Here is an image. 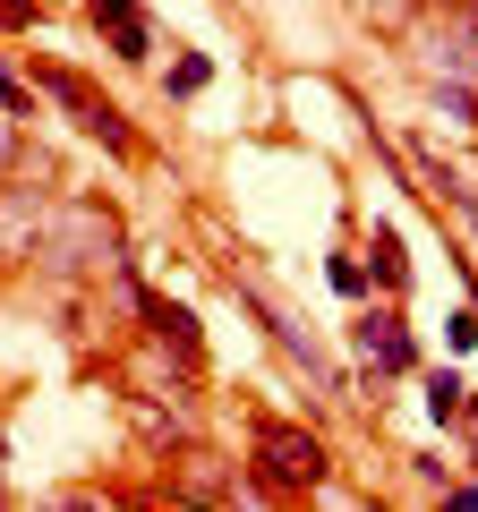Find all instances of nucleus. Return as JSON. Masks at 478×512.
<instances>
[{
    "label": "nucleus",
    "mask_w": 478,
    "mask_h": 512,
    "mask_svg": "<svg viewBox=\"0 0 478 512\" xmlns=\"http://www.w3.org/2000/svg\"><path fill=\"white\" fill-rule=\"evenodd\" d=\"M325 282H333L342 299H368V291H376V282H368V256H350V248H342V256L325 265Z\"/></svg>",
    "instance_id": "2eb2a0df"
},
{
    "label": "nucleus",
    "mask_w": 478,
    "mask_h": 512,
    "mask_svg": "<svg viewBox=\"0 0 478 512\" xmlns=\"http://www.w3.org/2000/svg\"><path fill=\"white\" fill-rule=\"evenodd\" d=\"M410 470H419V478H427V487H436V495L453 487V461H444V453H410Z\"/></svg>",
    "instance_id": "f3484780"
},
{
    "label": "nucleus",
    "mask_w": 478,
    "mask_h": 512,
    "mask_svg": "<svg viewBox=\"0 0 478 512\" xmlns=\"http://www.w3.org/2000/svg\"><path fill=\"white\" fill-rule=\"evenodd\" d=\"M444 504H453V512H478V478H453V487H444Z\"/></svg>",
    "instance_id": "6ab92c4d"
},
{
    "label": "nucleus",
    "mask_w": 478,
    "mask_h": 512,
    "mask_svg": "<svg viewBox=\"0 0 478 512\" xmlns=\"http://www.w3.org/2000/svg\"><path fill=\"white\" fill-rule=\"evenodd\" d=\"M419 384H427V419H436V427H461V419L478 410V402H470V376H461V367H427Z\"/></svg>",
    "instance_id": "f8f14e48"
},
{
    "label": "nucleus",
    "mask_w": 478,
    "mask_h": 512,
    "mask_svg": "<svg viewBox=\"0 0 478 512\" xmlns=\"http://www.w3.org/2000/svg\"><path fill=\"white\" fill-rule=\"evenodd\" d=\"M171 495H180V504H239V495H248V470H231V461L205 453V444H180V461H171Z\"/></svg>",
    "instance_id": "0eeeda50"
},
{
    "label": "nucleus",
    "mask_w": 478,
    "mask_h": 512,
    "mask_svg": "<svg viewBox=\"0 0 478 512\" xmlns=\"http://www.w3.org/2000/svg\"><path fill=\"white\" fill-rule=\"evenodd\" d=\"M129 308L146 316V333H154V342H171V350H180L188 367L205 359V333H197V316H188L180 299H163V291H146V282H129Z\"/></svg>",
    "instance_id": "9d476101"
},
{
    "label": "nucleus",
    "mask_w": 478,
    "mask_h": 512,
    "mask_svg": "<svg viewBox=\"0 0 478 512\" xmlns=\"http://www.w3.org/2000/svg\"><path fill=\"white\" fill-rule=\"evenodd\" d=\"M325 436L299 419H257L248 427V495H265V504H299V495H325Z\"/></svg>",
    "instance_id": "f03ea898"
},
{
    "label": "nucleus",
    "mask_w": 478,
    "mask_h": 512,
    "mask_svg": "<svg viewBox=\"0 0 478 512\" xmlns=\"http://www.w3.org/2000/svg\"><path fill=\"white\" fill-rule=\"evenodd\" d=\"M86 18L103 26V52L120 60V69H146V60H154V18H146V0H86Z\"/></svg>",
    "instance_id": "6e6552de"
},
{
    "label": "nucleus",
    "mask_w": 478,
    "mask_h": 512,
    "mask_svg": "<svg viewBox=\"0 0 478 512\" xmlns=\"http://www.w3.org/2000/svg\"><path fill=\"white\" fill-rule=\"evenodd\" d=\"M43 222H52V188H0V265H35Z\"/></svg>",
    "instance_id": "1a4fd4ad"
},
{
    "label": "nucleus",
    "mask_w": 478,
    "mask_h": 512,
    "mask_svg": "<svg viewBox=\"0 0 478 512\" xmlns=\"http://www.w3.org/2000/svg\"><path fill=\"white\" fill-rule=\"evenodd\" d=\"M231 299H239L248 316H257V325H265V342H274L282 359H291L299 376L316 384V393H350V376H342V367L325 359V342H316V333H299V325H291V316H282V308H274V299H265V291H257L248 274H231Z\"/></svg>",
    "instance_id": "39448f33"
},
{
    "label": "nucleus",
    "mask_w": 478,
    "mask_h": 512,
    "mask_svg": "<svg viewBox=\"0 0 478 512\" xmlns=\"http://www.w3.org/2000/svg\"><path fill=\"white\" fill-rule=\"evenodd\" d=\"M410 60H419V77L478 86V0H436L419 18V35H410Z\"/></svg>",
    "instance_id": "20e7f679"
},
{
    "label": "nucleus",
    "mask_w": 478,
    "mask_h": 512,
    "mask_svg": "<svg viewBox=\"0 0 478 512\" xmlns=\"http://www.w3.org/2000/svg\"><path fill=\"white\" fill-rule=\"evenodd\" d=\"M0 111H9V120H35V86H26L9 60H0Z\"/></svg>",
    "instance_id": "dca6fc26"
},
{
    "label": "nucleus",
    "mask_w": 478,
    "mask_h": 512,
    "mask_svg": "<svg viewBox=\"0 0 478 512\" xmlns=\"http://www.w3.org/2000/svg\"><path fill=\"white\" fill-rule=\"evenodd\" d=\"M205 86H214V60H205V52H180V60L163 69V94H171V103H188V94H205Z\"/></svg>",
    "instance_id": "4468645a"
},
{
    "label": "nucleus",
    "mask_w": 478,
    "mask_h": 512,
    "mask_svg": "<svg viewBox=\"0 0 478 512\" xmlns=\"http://www.w3.org/2000/svg\"><path fill=\"white\" fill-rule=\"evenodd\" d=\"M410 163H419V180H427V197H436V205H453V214H461V222H478V188H470V180H461V171H453V163H436V154H427V146H419V154H410Z\"/></svg>",
    "instance_id": "ddd939ff"
},
{
    "label": "nucleus",
    "mask_w": 478,
    "mask_h": 512,
    "mask_svg": "<svg viewBox=\"0 0 478 512\" xmlns=\"http://www.w3.org/2000/svg\"><path fill=\"white\" fill-rule=\"evenodd\" d=\"M35 94H52V103L69 111V120L86 128L103 154L137 163V128H129V111L111 103V94H94V77H86V69H69V60H35Z\"/></svg>",
    "instance_id": "7ed1b4c3"
},
{
    "label": "nucleus",
    "mask_w": 478,
    "mask_h": 512,
    "mask_svg": "<svg viewBox=\"0 0 478 512\" xmlns=\"http://www.w3.org/2000/svg\"><path fill=\"white\" fill-rule=\"evenodd\" d=\"M129 265V248H120V214H111L103 197H52V222H43L35 239V274L43 282H103Z\"/></svg>",
    "instance_id": "f257e3e1"
},
{
    "label": "nucleus",
    "mask_w": 478,
    "mask_h": 512,
    "mask_svg": "<svg viewBox=\"0 0 478 512\" xmlns=\"http://www.w3.org/2000/svg\"><path fill=\"white\" fill-rule=\"evenodd\" d=\"M359 256H368L376 299H402V291H410V248H402V222H385V214H376V222H368V248H359Z\"/></svg>",
    "instance_id": "9b49d317"
},
{
    "label": "nucleus",
    "mask_w": 478,
    "mask_h": 512,
    "mask_svg": "<svg viewBox=\"0 0 478 512\" xmlns=\"http://www.w3.org/2000/svg\"><path fill=\"white\" fill-rule=\"evenodd\" d=\"M0 26H43V0H0Z\"/></svg>",
    "instance_id": "a211bd4d"
},
{
    "label": "nucleus",
    "mask_w": 478,
    "mask_h": 512,
    "mask_svg": "<svg viewBox=\"0 0 478 512\" xmlns=\"http://www.w3.org/2000/svg\"><path fill=\"white\" fill-rule=\"evenodd\" d=\"M350 350L368 359V376H376V384H402V376H419V342H410V316H402V299H376V308H359V316H350Z\"/></svg>",
    "instance_id": "423d86ee"
}]
</instances>
